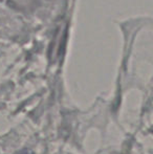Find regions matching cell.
I'll use <instances>...</instances> for the list:
<instances>
[{
    "instance_id": "cell-1",
    "label": "cell",
    "mask_w": 153,
    "mask_h": 154,
    "mask_svg": "<svg viewBox=\"0 0 153 154\" xmlns=\"http://www.w3.org/2000/svg\"><path fill=\"white\" fill-rule=\"evenodd\" d=\"M19 154H33L31 152V151H27V150H24V151H22V152H20Z\"/></svg>"
}]
</instances>
